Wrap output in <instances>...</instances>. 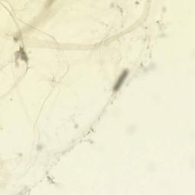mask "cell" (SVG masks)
Returning a JSON list of instances; mask_svg holds the SVG:
<instances>
[{"instance_id": "cell-1", "label": "cell", "mask_w": 195, "mask_h": 195, "mask_svg": "<svg viewBox=\"0 0 195 195\" xmlns=\"http://www.w3.org/2000/svg\"><path fill=\"white\" fill-rule=\"evenodd\" d=\"M127 73H128V72H127V71H124V73H123L122 74H121V76H120L119 79H118V82H117V83L115 84V88H114V90H115V91H118V90L120 88V87H121V85H122L123 82H124V81L125 80L126 77H127Z\"/></svg>"}]
</instances>
